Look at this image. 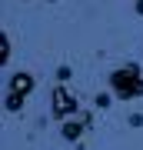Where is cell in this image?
<instances>
[{
  "label": "cell",
  "mask_w": 143,
  "mask_h": 150,
  "mask_svg": "<svg viewBox=\"0 0 143 150\" xmlns=\"http://www.w3.org/2000/svg\"><path fill=\"white\" fill-rule=\"evenodd\" d=\"M33 87H37V77H33L30 70H17L10 80H7V90L23 93V97H30V93H33Z\"/></svg>",
  "instance_id": "3957f363"
},
{
  "label": "cell",
  "mask_w": 143,
  "mask_h": 150,
  "mask_svg": "<svg viewBox=\"0 0 143 150\" xmlns=\"http://www.w3.org/2000/svg\"><path fill=\"white\" fill-rule=\"evenodd\" d=\"M50 113H53L60 123H63V120L80 117V100H77V93L70 90V87L57 83V87L50 90Z\"/></svg>",
  "instance_id": "7a4b0ae2"
},
{
  "label": "cell",
  "mask_w": 143,
  "mask_h": 150,
  "mask_svg": "<svg viewBox=\"0 0 143 150\" xmlns=\"http://www.w3.org/2000/svg\"><path fill=\"white\" fill-rule=\"evenodd\" d=\"M10 64V33H0V67H7Z\"/></svg>",
  "instance_id": "8992f818"
},
{
  "label": "cell",
  "mask_w": 143,
  "mask_h": 150,
  "mask_svg": "<svg viewBox=\"0 0 143 150\" xmlns=\"http://www.w3.org/2000/svg\"><path fill=\"white\" fill-rule=\"evenodd\" d=\"M47 4H57V0H47Z\"/></svg>",
  "instance_id": "8fae6325"
},
{
  "label": "cell",
  "mask_w": 143,
  "mask_h": 150,
  "mask_svg": "<svg viewBox=\"0 0 143 150\" xmlns=\"http://www.w3.org/2000/svg\"><path fill=\"white\" fill-rule=\"evenodd\" d=\"M130 127H143V113H130Z\"/></svg>",
  "instance_id": "9c48e42d"
},
{
  "label": "cell",
  "mask_w": 143,
  "mask_h": 150,
  "mask_svg": "<svg viewBox=\"0 0 143 150\" xmlns=\"http://www.w3.org/2000/svg\"><path fill=\"white\" fill-rule=\"evenodd\" d=\"M113 100H117V97H113V93H97V97H93V103H97V107H100V110H106V107H110Z\"/></svg>",
  "instance_id": "52a82bcc"
},
{
  "label": "cell",
  "mask_w": 143,
  "mask_h": 150,
  "mask_svg": "<svg viewBox=\"0 0 143 150\" xmlns=\"http://www.w3.org/2000/svg\"><path fill=\"white\" fill-rule=\"evenodd\" d=\"M83 130H90L83 117H73V120H63V123H60V137H63L67 144H77V140L83 137Z\"/></svg>",
  "instance_id": "277c9868"
},
{
  "label": "cell",
  "mask_w": 143,
  "mask_h": 150,
  "mask_svg": "<svg viewBox=\"0 0 143 150\" xmlns=\"http://www.w3.org/2000/svg\"><path fill=\"white\" fill-rule=\"evenodd\" d=\"M70 77H73V70H70L67 64H63V67H57V80H60V83H63V80H70Z\"/></svg>",
  "instance_id": "ba28073f"
},
{
  "label": "cell",
  "mask_w": 143,
  "mask_h": 150,
  "mask_svg": "<svg viewBox=\"0 0 143 150\" xmlns=\"http://www.w3.org/2000/svg\"><path fill=\"white\" fill-rule=\"evenodd\" d=\"M106 83H110V93L117 100H140L143 97V67L140 64H123L117 70H110Z\"/></svg>",
  "instance_id": "6da1fadb"
},
{
  "label": "cell",
  "mask_w": 143,
  "mask_h": 150,
  "mask_svg": "<svg viewBox=\"0 0 143 150\" xmlns=\"http://www.w3.org/2000/svg\"><path fill=\"white\" fill-rule=\"evenodd\" d=\"M133 10H137V17H143V0H137V4H133Z\"/></svg>",
  "instance_id": "30bf717a"
},
{
  "label": "cell",
  "mask_w": 143,
  "mask_h": 150,
  "mask_svg": "<svg viewBox=\"0 0 143 150\" xmlns=\"http://www.w3.org/2000/svg\"><path fill=\"white\" fill-rule=\"evenodd\" d=\"M23 103H27V97H23V93L7 90V97H4V110H7V113H20V110H23Z\"/></svg>",
  "instance_id": "5b68a950"
}]
</instances>
